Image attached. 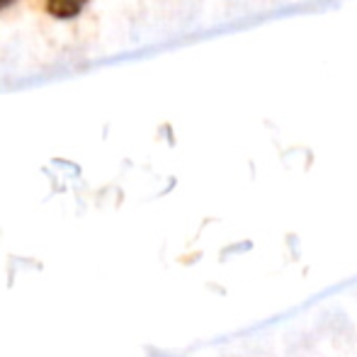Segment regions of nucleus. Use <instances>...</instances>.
<instances>
[{
	"instance_id": "1",
	"label": "nucleus",
	"mask_w": 357,
	"mask_h": 357,
	"mask_svg": "<svg viewBox=\"0 0 357 357\" xmlns=\"http://www.w3.org/2000/svg\"><path fill=\"white\" fill-rule=\"evenodd\" d=\"M85 3H88V0H49L47 10H49V15H54V17H59V20H71L85 8Z\"/></svg>"
},
{
	"instance_id": "2",
	"label": "nucleus",
	"mask_w": 357,
	"mask_h": 357,
	"mask_svg": "<svg viewBox=\"0 0 357 357\" xmlns=\"http://www.w3.org/2000/svg\"><path fill=\"white\" fill-rule=\"evenodd\" d=\"M10 3V0H0V5H8Z\"/></svg>"
}]
</instances>
